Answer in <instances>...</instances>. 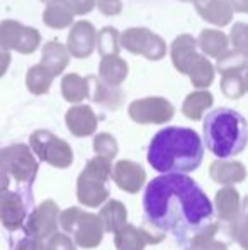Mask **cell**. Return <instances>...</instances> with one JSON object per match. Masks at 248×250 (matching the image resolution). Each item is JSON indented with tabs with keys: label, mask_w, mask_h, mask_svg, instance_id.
Returning <instances> with one entry per match:
<instances>
[{
	"label": "cell",
	"mask_w": 248,
	"mask_h": 250,
	"mask_svg": "<svg viewBox=\"0 0 248 250\" xmlns=\"http://www.w3.org/2000/svg\"><path fill=\"white\" fill-rule=\"evenodd\" d=\"M145 218L160 233H170L179 244L191 242L216 227L214 209L201 186L184 174L158 175L146 186Z\"/></svg>",
	"instance_id": "cell-1"
},
{
	"label": "cell",
	"mask_w": 248,
	"mask_h": 250,
	"mask_svg": "<svg viewBox=\"0 0 248 250\" xmlns=\"http://www.w3.org/2000/svg\"><path fill=\"white\" fill-rule=\"evenodd\" d=\"M148 164L165 174H189L201 165L204 145L192 128L169 126L156 133L148 146Z\"/></svg>",
	"instance_id": "cell-2"
},
{
	"label": "cell",
	"mask_w": 248,
	"mask_h": 250,
	"mask_svg": "<svg viewBox=\"0 0 248 250\" xmlns=\"http://www.w3.org/2000/svg\"><path fill=\"white\" fill-rule=\"evenodd\" d=\"M202 135V145L208 146L219 160H228L245 150L248 140L247 121L235 109L218 107L204 118Z\"/></svg>",
	"instance_id": "cell-3"
},
{
	"label": "cell",
	"mask_w": 248,
	"mask_h": 250,
	"mask_svg": "<svg viewBox=\"0 0 248 250\" xmlns=\"http://www.w3.org/2000/svg\"><path fill=\"white\" fill-rule=\"evenodd\" d=\"M113 164L102 157H94L76 179V199L85 208H99L109 199L107 182L111 179Z\"/></svg>",
	"instance_id": "cell-4"
},
{
	"label": "cell",
	"mask_w": 248,
	"mask_h": 250,
	"mask_svg": "<svg viewBox=\"0 0 248 250\" xmlns=\"http://www.w3.org/2000/svg\"><path fill=\"white\" fill-rule=\"evenodd\" d=\"M58 223L68 237H73V244L82 249H95L104 240V230L99 216L83 211L82 208H68L61 211Z\"/></svg>",
	"instance_id": "cell-5"
},
{
	"label": "cell",
	"mask_w": 248,
	"mask_h": 250,
	"mask_svg": "<svg viewBox=\"0 0 248 250\" xmlns=\"http://www.w3.org/2000/svg\"><path fill=\"white\" fill-rule=\"evenodd\" d=\"M31 151L36 153L41 162L51 167L68 168L73 164V150L63 138H58L48 129H36L29 138Z\"/></svg>",
	"instance_id": "cell-6"
},
{
	"label": "cell",
	"mask_w": 248,
	"mask_h": 250,
	"mask_svg": "<svg viewBox=\"0 0 248 250\" xmlns=\"http://www.w3.org/2000/svg\"><path fill=\"white\" fill-rule=\"evenodd\" d=\"M0 167L19 184H33L39 165L29 146L16 143L0 150Z\"/></svg>",
	"instance_id": "cell-7"
},
{
	"label": "cell",
	"mask_w": 248,
	"mask_h": 250,
	"mask_svg": "<svg viewBox=\"0 0 248 250\" xmlns=\"http://www.w3.org/2000/svg\"><path fill=\"white\" fill-rule=\"evenodd\" d=\"M39 44L41 33L36 27L24 26L14 19H5L0 22V50L33 55Z\"/></svg>",
	"instance_id": "cell-8"
},
{
	"label": "cell",
	"mask_w": 248,
	"mask_h": 250,
	"mask_svg": "<svg viewBox=\"0 0 248 250\" xmlns=\"http://www.w3.org/2000/svg\"><path fill=\"white\" fill-rule=\"evenodd\" d=\"M119 46L133 55H141L150 62H158L167 55V44L158 34L146 27H131L119 34Z\"/></svg>",
	"instance_id": "cell-9"
},
{
	"label": "cell",
	"mask_w": 248,
	"mask_h": 250,
	"mask_svg": "<svg viewBox=\"0 0 248 250\" xmlns=\"http://www.w3.org/2000/svg\"><path fill=\"white\" fill-rule=\"evenodd\" d=\"M128 114L138 125H165L175 114V107L165 97H143L129 104Z\"/></svg>",
	"instance_id": "cell-10"
},
{
	"label": "cell",
	"mask_w": 248,
	"mask_h": 250,
	"mask_svg": "<svg viewBox=\"0 0 248 250\" xmlns=\"http://www.w3.org/2000/svg\"><path fill=\"white\" fill-rule=\"evenodd\" d=\"M58 216H60V208L53 199H46L33 209V213L24 221V230L27 237L44 240L51 235L58 233Z\"/></svg>",
	"instance_id": "cell-11"
},
{
	"label": "cell",
	"mask_w": 248,
	"mask_h": 250,
	"mask_svg": "<svg viewBox=\"0 0 248 250\" xmlns=\"http://www.w3.org/2000/svg\"><path fill=\"white\" fill-rule=\"evenodd\" d=\"M95 36L97 31L89 21H78L72 26L66 40V51L73 58H89L95 50Z\"/></svg>",
	"instance_id": "cell-12"
},
{
	"label": "cell",
	"mask_w": 248,
	"mask_h": 250,
	"mask_svg": "<svg viewBox=\"0 0 248 250\" xmlns=\"http://www.w3.org/2000/svg\"><path fill=\"white\" fill-rule=\"evenodd\" d=\"M114 184L128 194H138L146 182V172L139 164L131 160H119L111 172Z\"/></svg>",
	"instance_id": "cell-13"
},
{
	"label": "cell",
	"mask_w": 248,
	"mask_h": 250,
	"mask_svg": "<svg viewBox=\"0 0 248 250\" xmlns=\"http://www.w3.org/2000/svg\"><path fill=\"white\" fill-rule=\"evenodd\" d=\"M163 238V233H153L146 228L126 225L117 233H114V244L117 250H145L146 245L160 244Z\"/></svg>",
	"instance_id": "cell-14"
},
{
	"label": "cell",
	"mask_w": 248,
	"mask_h": 250,
	"mask_svg": "<svg viewBox=\"0 0 248 250\" xmlns=\"http://www.w3.org/2000/svg\"><path fill=\"white\" fill-rule=\"evenodd\" d=\"M65 123L68 131L72 133L76 138H85V136H90L95 133L97 129V119L95 112L90 105L85 104H76L72 105V107L66 111L65 114Z\"/></svg>",
	"instance_id": "cell-15"
},
{
	"label": "cell",
	"mask_w": 248,
	"mask_h": 250,
	"mask_svg": "<svg viewBox=\"0 0 248 250\" xmlns=\"http://www.w3.org/2000/svg\"><path fill=\"white\" fill-rule=\"evenodd\" d=\"M199 55L201 53L197 51V41L191 34H180V36H177L173 40L172 46H170L172 63L177 72L182 73V75H189L194 63L197 62Z\"/></svg>",
	"instance_id": "cell-16"
},
{
	"label": "cell",
	"mask_w": 248,
	"mask_h": 250,
	"mask_svg": "<svg viewBox=\"0 0 248 250\" xmlns=\"http://www.w3.org/2000/svg\"><path fill=\"white\" fill-rule=\"evenodd\" d=\"M27 218L26 204L17 192L5 191L0 194V223L7 230H17Z\"/></svg>",
	"instance_id": "cell-17"
},
{
	"label": "cell",
	"mask_w": 248,
	"mask_h": 250,
	"mask_svg": "<svg viewBox=\"0 0 248 250\" xmlns=\"http://www.w3.org/2000/svg\"><path fill=\"white\" fill-rule=\"evenodd\" d=\"M87 97H90L95 104H100L107 109H119L124 102V94L119 87H113L102 82L99 77H87Z\"/></svg>",
	"instance_id": "cell-18"
},
{
	"label": "cell",
	"mask_w": 248,
	"mask_h": 250,
	"mask_svg": "<svg viewBox=\"0 0 248 250\" xmlns=\"http://www.w3.org/2000/svg\"><path fill=\"white\" fill-rule=\"evenodd\" d=\"M194 3L197 14L212 26L225 27L231 22L233 9L228 0H184Z\"/></svg>",
	"instance_id": "cell-19"
},
{
	"label": "cell",
	"mask_w": 248,
	"mask_h": 250,
	"mask_svg": "<svg viewBox=\"0 0 248 250\" xmlns=\"http://www.w3.org/2000/svg\"><path fill=\"white\" fill-rule=\"evenodd\" d=\"M209 177L225 188H231L233 184H240L245 181L247 168L242 162L236 160H214L209 167Z\"/></svg>",
	"instance_id": "cell-20"
},
{
	"label": "cell",
	"mask_w": 248,
	"mask_h": 250,
	"mask_svg": "<svg viewBox=\"0 0 248 250\" xmlns=\"http://www.w3.org/2000/svg\"><path fill=\"white\" fill-rule=\"evenodd\" d=\"M242 198H240V192L235 188H223L216 192L214 198V208L216 214H218L219 221H225V223H233L236 220V216L242 211Z\"/></svg>",
	"instance_id": "cell-21"
},
{
	"label": "cell",
	"mask_w": 248,
	"mask_h": 250,
	"mask_svg": "<svg viewBox=\"0 0 248 250\" xmlns=\"http://www.w3.org/2000/svg\"><path fill=\"white\" fill-rule=\"evenodd\" d=\"M70 63V55L66 51L65 44H61L60 41L53 40L48 41L43 46V51H41V66L48 70L53 77L63 73V70L68 66Z\"/></svg>",
	"instance_id": "cell-22"
},
{
	"label": "cell",
	"mask_w": 248,
	"mask_h": 250,
	"mask_svg": "<svg viewBox=\"0 0 248 250\" xmlns=\"http://www.w3.org/2000/svg\"><path fill=\"white\" fill-rule=\"evenodd\" d=\"M100 220V225H102L104 233H117L121 228H124L126 221H128V211H126V206L121 201L117 199H111L106 201L102 204V209L97 214Z\"/></svg>",
	"instance_id": "cell-23"
},
{
	"label": "cell",
	"mask_w": 248,
	"mask_h": 250,
	"mask_svg": "<svg viewBox=\"0 0 248 250\" xmlns=\"http://www.w3.org/2000/svg\"><path fill=\"white\" fill-rule=\"evenodd\" d=\"M129 73L128 63L119 55L102 56L99 65V79L113 87H119Z\"/></svg>",
	"instance_id": "cell-24"
},
{
	"label": "cell",
	"mask_w": 248,
	"mask_h": 250,
	"mask_svg": "<svg viewBox=\"0 0 248 250\" xmlns=\"http://www.w3.org/2000/svg\"><path fill=\"white\" fill-rule=\"evenodd\" d=\"M228 36L223 34L218 29H204L199 34L197 46L201 48L202 55L206 58H216L218 60L221 55H225L228 51Z\"/></svg>",
	"instance_id": "cell-25"
},
{
	"label": "cell",
	"mask_w": 248,
	"mask_h": 250,
	"mask_svg": "<svg viewBox=\"0 0 248 250\" xmlns=\"http://www.w3.org/2000/svg\"><path fill=\"white\" fill-rule=\"evenodd\" d=\"M73 12L65 0H53L43 12V22L51 29H65L73 24Z\"/></svg>",
	"instance_id": "cell-26"
},
{
	"label": "cell",
	"mask_w": 248,
	"mask_h": 250,
	"mask_svg": "<svg viewBox=\"0 0 248 250\" xmlns=\"http://www.w3.org/2000/svg\"><path fill=\"white\" fill-rule=\"evenodd\" d=\"M212 102H214V97H212V94L209 90H195V92H191L184 99L182 114L187 119H191V121H199V119H202L204 112L212 105Z\"/></svg>",
	"instance_id": "cell-27"
},
{
	"label": "cell",
	"mask_w": 248,
	"mask_h": 250,
	"mask_svg": "<svg viewBox=\"0 0 248 250\" xmlns=\"http://www.w3.org/2000/svg\"><path fill=\"white\" fill-rule=\"evenodd\" d=\"M53 79L55 77L51 75L44 66L34 65V66H31L26 73V87L34 96H43V94L50 92Z\"/></svg>",
	"instance_id": "cell-28"
},
{
	"label": "cell",
	"mask_w": 248,
	"mask_h": 250,
	"mask_svg": "<svg viewBox=\"0 0 248 250\" xmlns=\"http://www.w3.org/2000/svg\"><path fill=\"white\" fill-rule=\"evenodd\" d=\"M61 94L70 104H80L87 99V80L78 73H68L61 80Z\"/></svg>",
	"instance_id": "cell-29"
},
{
	"label": "cell",
	"mask_w": 248,
	"mask_h": 250,
	"mask_svg": "<svg viewBox=\"0 0 248 250\" xmlns=\"http://www.w3.org/2000/svg\"><path fill=\"white\" fill-rule=\"evenodd\" d=\"M187 77L191 79V83L195 89L206 90L214 80V66L209 62V58H206L204 55H199L197 62L194 63Z\"/></svg>",
	"instance_id": "cell-30"
},
{
	"label": "cell",
	"mask_w": 248,
	"mask_h": 250,
	"mask_svg": "<svg viewBox=\"0 0 248 250\" xmlns=\"http://www.w3.org/2000/svg\"><path fill=\"white\" fill-rule=\"evenodd\" d=\"M247 51L228 50L225 55H221L216 60V70L221 75H226V73H243L247 68Z\"/></svg>",
	"instance_id": "cell-31"
},
{
	"label": "cell",
	"mask_w": 248,
	"mask_h": 250,
	"mask_svg": "<svg viewBox=\"0 0 248 250\" xmlns=\"http://www.w3.org/2000/svg\"><path fill=\"white\" fill-rule=\"evenodd\" d=\"M95 48L102 56L119 55V31L116 27H102L95 36Z\"/></svg>",
	"instance_id": "cell-32"
},
{
	"label": "cell",
	"mask_w": 248,
	"mask_h": 250,
	"mask_svg": "<svg viewBox=\"0 0 248 250\" xmlns=\"http://www.w3.org/2000/svg\"><path fill=\"white\" fill-rule=\"evenodd\" d=\"M221 92L228 99H242L247 92V80L243 73H226V75H223Z\"/></svg>",
	"instance_id": "cell-33"
},
{
	"label": "cell",
	"mask_w": 248,
	"mask_h": 250,
	"mask_svg": "<svg viewBox=\"0 0 248 250\" xmlns=\"http://www.w3.org/2000/svg\"><path fill=\"white\" fill-rule=\"evenodd\" d=\"M94 151L97 157H102L106 160H113L119 151V145H117L116 138L109 133H99L94 138Z\"/></svg>",
	"instance_id": "cell-34"
},
{
	"label": "cell",
	"mask_w": 248,
	"mask_h": 250,
	"mask_svg": "<svg viewBox=\"0 0 248 250\" xmlns=\"http://www.w3.org/2000/svg\"><path fill=\"white\" fill-rule=\"evenodd\" d=\"M229 40L233 44V50L238 51H247V24L245 22H236L231 29V34H229Z\"/></svg>",
	"instance_id": "cell-35"
},
{
	"label": "cell",
	"mask_w": 248,
	"mask_h": 250,
	"mask_svg": "<svg viewBox=\"0 0 248 250\" xmlns=\"http://www.w3.org/2000/svg\"><path fill=\"white\" fill-rule=\"evenodd\" d=\"M46 250H76V245L66 233H55L48 238Z\"/></svg>",
	"instance_id": "cell-36"
},
{
	"label": "cell",
	"mask_w": 248,
	"mask_h": 250,
	"mask_svg": "<svg viewBox=\"0 0 248 250\" xmlns=\"http://www.w3.org/2000/svg\"><path fill=\"white\" fill-rule=\"evenodd\" d=\"M245 220H247V214H245V209L242 208V211H240V214L236 216V220L233 221V238H235V240L238 242L243 249L247 247V244H245V233H247Z\"/></svg>",
	"instance_id": "cell-37"
},
{
	"label": "cell",
	"mask_w": 248,
	"mask_h": 250,
	"mask_svg": "<svg viewBox=\"0 0 248 250\" xmlns=\"http://www.w3.org/2000/svg\"><path fill=\"white\" fill-rule=\"evenodd\" d=\"M65 2L70 5L73 16H85L95 7V0H65Z\"/></svg>",
	"instance_id": "cell-38"
},
{
	"label": "cell",
	"mask_w": 248,
	"mask_h": 250,
	"mask_svg": "<svg viewBox=\"0 0 248 250\" xmlns=\"http://www.w3.org/2000/svg\"><path fill=\"white\" fill-rule=\"evenodd\" d=\"M95 5L104 16H117L123 10V2L121 0H95Z\"/></svg>",
	"instance_id": "cell-39"
},
{
	"label": "cell",
	"mask_w": 248,
	"mask_h": 250,
	"mask_svg": "<svg viewBox=\"0 0 248 250\" xmlns=\"http://www.w3.org/2000/svg\"><path fill=\"white\" fill-rule=\"evenodd\" d=\"M189 249H192V250H228L226 249V244L218 242L216 238H206V240L195 242V244H192Z\"/></svg>",
	"instance_id": "cell-40"
},
{
	"label": "cell",
	"mask_w": 248,
	"mask_h": 250,
	"mask_svg": "<svg viewBox=\"0 0 248 250\" xmlns=\"http://www.w3.org/2000/svg\"><path fill=\"white\" fill-rule=\"evenodd\" d=\"M16 250H46V244L43 240H38V238L26 237L17 244Z\"/></svg>",
	"instance_id": "cell-41"
},
{
	"label": "cell",
	"mask_w": 248,
	"mask_h": 250,
	"mask_svg": "<svg viewBox=\"0 0 248 250\" xmlns=\"http://www.w3.org/2000/svg\"><path fill=\"white\" fill-rule=\"evenodd\" d=\"M10 62H12V56H10V53H9V51L0 50V79H2V77L7 73Z\"/></svg>",
	"instance_id": "cell-42"
},
{
	"label": "cell",
	"mask_w": 248,
	"mask_h": 250,
	"mask_svg": "<svg viewBox=\"0 0 248 250\" xmlns=\"http://www.w3.org/2000/svg\"><path fill=\"white\" fill-rule=\"evenodd\" d=\"M228 3L231 5L233 12H247L248 0H228Z\"/></svg>",
	"instance_id": "cell-43"
},
{
	"label": "cell",
	"mask_w": 248,
	"mask_h": 250,
	"mask_svg": "<svg viewBox=\"0 0 248 250\" xmlns=\"http://www.w3.org/2000/svg\"><path fill=\"white\" fill-rule=\"evenodd\" d=\"M9 184H10L9 174H7V172L3 170L2 167H0V194H2V192H5L7 189H9Z\"/></svg>",
	"instance_id": "cell-44"
},
{
	"label": "cell",
	"mask_w": 248,
	"mask_h": 250,
	"mask_svg": "<svg viewBox=\"0 0 248 250\" xmlns=\"http://www.w3.org/2000/svg\"><path fill=\"white\" fill-rule=\"evenodd\" d=\"M41 2H46V3H50V2H53V0H41Z\"/></svg>",
	"instance_id": "cell-45"
},
{
	"label": "cell",
	"mask_w": 248,
	"mask_h": 250,
	"mask_svg": "<svg viewBox=\"0 0 248 250\" xmlns=\"http://www.w3.org/2000/svg\"><path fill=\"white\" fill-rule=\"evenodd\" d=\"M186 250H192V249H186Z\"/></svg>",
	"instance_id": "cell-46"
}]
</instances>
